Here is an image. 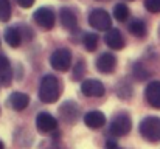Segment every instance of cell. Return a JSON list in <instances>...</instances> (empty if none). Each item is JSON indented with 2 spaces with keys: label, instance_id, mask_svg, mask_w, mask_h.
Instances as JSON below:
<instances>
[{
  "label": "cell",
  "instance_id": "cell-23",
  "mask_svg": "<svg viewBox=\"0 0 160 149\" xmlns=\"http://www.w3.org/2000/svg\"><path fill=\"white\" fill-rule=\"evenodd\" d=\"M117 93H118V97L120 98H129L131 95H132V87L126 82H123V84H120V89H117Z\"/></svg>",
  "mask_w": 160,
  "mask_h": 149
},
{
  "label": "cell",
  "instance_id": "cell-22",
  "mask_svg": "<svg viewBox=\"0 0 160 149\" xmlns=\"http://www.w3.org/2000/svg\"><path fill=\"white\" fill-rule=\"evenodd\" d=\"M11 17V5L9 0H0V20L8 22Z\"/></svg>",
  "mask_w": 160,
  "mask_h": 149
},
{
  "label": "cell",
  "instance_id": "cell-9",
  "mask_svg": "<svg viewBox=\"0 0 160 149\" xmlns=\"http://www.w3.org/2000/svg\"><path fill=\"white\" fill-rule=\"evenodd\" d=\"M145 97L151 107L160 109V81H152L148 84L145 90Z\"/></svg>",
  "mask_w": 160,
  "mask_h": 149
},
{
  "label": "cell",
  "instance_id": "cell-17",
  "mask_svg": "<svg viewBox=\"0 0 160 149\" xmlns=\"http://www.w3.org/2000/svg\"><path fill=\"white\" fill-rule=\"evenodd\" d=\"M61 117L67 121V123H73L76 118H78V107L73 104V102H65L61 109Z\"/></svg>",
  "mask_w": 160,
  "mask_h": 149
},
{
  "label": "cell",
  "instance_id": "cell-3",
  "mask_svg": "<svg viewBox=\"0 0 160 149\" xmlns=\"http://www.w3.org/2000/svg\"><path fill=\"white\" fill-rule=\"evenodd\" d=\"M50 64L54 70L58 72H65L70 68L72 64V53L68 48H58L53 51L52 57H50Z\"/></svg>",
  "mask_w": 160,
  "mask_h": 149
},
{
  "label": "cell",
  "instance_id": "cell-11",
  "mask_svg": "<svg viewBox=\"0 0 160 149\" xmlns=\"http://www.w3.org/2000/svg\"><path fill=\"white\" fill-rule=\"evenodd\" d=\"M84 123L90 129H100L106 123V115L100 110H90L84 115Z\"/></svg>",
  "mask_w": 160,
  "mask_h": 149
},
{
  "label": "cell",
  "instance_id": "cell-26",
  "mask_svg": "<svg viewBox=\"0 0 160 149\" xmlns=\"http://www.w3.org/2000/svg\"><path fill=\"white\" fill-rule=\"evenodd\" d=\"M36 0H17V3L22 6V8H31L34 5Z\"/></svg>",
  "mask_w": 160,
  "mask_h": 149
},
{
  "label": "cell",
  "instance_id": "cell-18",
  "mask_svg": "<svg viewBox=\"0 0 160 149\" xmlns=\"http://www.w3.org/2000/svg\"><path fill=\"white\" fill-rule=\"evenodd\" d=\"M129 31L135 36V37H145L146 36V23L140 19H135L129 23Z\"/></svg>",
  "mask_w": 160,
  "mask_h": 149
},
{
  "label": "cell",
  "instance_id": "cell-19",
  "mask_svg": "<svg viewBox=\"0 0 160 149\" xmlns=\"http://www.w3.org/2000/svg\"><path fill=\"white\" fill-rule=\"evenodd\" d=\"M129 14H131V11H129V8H128L124 3L115 5V8H113V17H115L118 22H126V20L129 19Z\"/></svg>",
  "mask_w": 160,
  "mask_h": 149
},
{
  "label": "cell",
  "instance_id": "cell-10",
  "mask_svg": "<svg viewBox=\"0 0 160 149\" xmlns=\"http://www.w3.org/2000/svg\"><path fill=\"white\" fill-rule=\"evenodd\" d=\"M117 67V57L112 53H103L97 59V70L101 73H112Z\"/></svg>",
  "mask_w": 160,
  "mask_h": 149
},
{
  "label": "cell",
  "instance_id": "cell-29",
  "mask_svg": "<svg viewBox=\"0 0 160 149\" xmlns=\"http://www.w3.org/2000/svg\"><path fill=\"white\" fill-rule=\"evenodd\" d=\"M159 36H160V28H159Z\"/></svg>",
  "mask_w": 160,
  "mask_h": 149
},
{
  "label": "cell",
  "instance_id": "cell-25",
  "mask_svg": "<svg viewBox=\"0 0 160 149\" xmlns=\"http://www.w3.org/2000/svg\"><path fill=\"white\" fill-rule=\"evenodd\" d=\"M82 76H84V62L81 61L79 64H76V68H75V72H73V79L78 81V79H81Z\"/></svg>",
  "mask_w": 160,
  "mask_h": 149
},
{
  "label": "cell",
  "instance_id": "cell-8",
  "mask_svg": "<svg viewBox=\"0 0 160 149\" xmlns=\"http://www.w3.org/2000/svg\"><path fill=\"white\" fill-rule=\"evenodd\" d=\"M36 127H38L39 132L48 134V132H53L54 129L58 127V121H56V118L52 117L48 112H41V113L36 117Z\"/></svg>",
  "mask_w": 160,
  "mask_h": 149
},
{
  "label": "cell",
  "instance_id": "cell-7",
  "mask_svg": "<svg viewBox=\"0 0 160 149\" xmlns=\"http://www.w3.org/2000/svg\"><path fill=\"white\" fill-rule=\"evenodd\" d=\"M81 92L84 97H92V98H100L104 95V86L98 79H86L81 84Z\"/></svg>",
  "mask_w": 160,
  "mask_h": 149
},
{
  "label": "cell",
  "instance_id": "cell-15",
  "mask_svg": "<svg viewBox=\"0 0 160 149\" xmlns=\"http://www.w3.org/2000/svg\"><path fill=\"white\" fill-rule=\"evenodd\" d=\"M5 41H6V44H8L9 47H12V48L19 47L20 42H22V33H20V30H19L17 27H9V28H6V31H5Z\"/></svg>",
  "mask_w": 160,
  "mask_h": 149
},
{
  "label": "cell",
  "instance_id": "cell-12",
  "mask_svg": "<svg viewBox=\"0 0 160 149\" xmlns=\"http://www.w3.org/2000/svg\"><path fill=\"white\" fill-rule=\"evenodd\" d=\"M104 41H106L107 47L112 50H121L124 48V39H123V34L117 30V28H110L104 36Z\"/></svg>",
  "mask_w": 160,
  "mask_h": 149
},
{
  "label": "cell",
  "instance_id": "cell-27",
  "mask_svg": "<svg viewBox=\"0 0 160 149\" xmlns=\"http://www.w3.org/2000/svg\"><path fill=\"white\" fill-rule=\"evenodd\" d=\"M106 149H121V148H120L113 140H109V142L106 143Z\"/></svg>",
  "mask_w": 160,
  "mask_h": 149
},
{
  "label": "cell",
  "instance_id": "cell-2",
  "mask_svg": "<svg viewBox=\"0 0 160 149\" xmlns=\"http://www.w3.org/2000/svg\"><path fill=\"white\" fill-rule=\"evenodd\" d=\"M140 134L145 140L151 143L160 142V118L159 117H146L140 123Z\"/></svg>",
  "mask_w": 160,
  "mask_h": 149
},
{
  "label": "cell",
  "instance_id": "cell-20",
  "mask_svg": "<svg viewBox=\"0 0 160 149\" xmlns=\"http://www.w3.org/2000/svg\"><path fill=\"white\" fill-rule=\"evenodd\" d=\"M132 75L135 76L137 81H145V79L149 78V70L145 68L143 64L137 62V64H134V67H132Z\"/></svg>",
  "mask_w": 160,
  "mask_h": 149
},
{
  "label": "cell",
  "instance_id": "cell-5",
  "mask_svg": "<svg viewBox=\"0 0 160 149\" xmlns=\"http://www.w3.org/2000/svg\"><path fill=\"white\" fill-rule=\"evenodd\" d=\"M89 23H90L93 28H97V30H101V31L107 30V31H109V30H110V25H112V19H110V16H109L107 11L98 8V9H93V11L90 12V16H89Z\"/></svg>",
  "mask_w": 160,
  "mask_h": 149
},
{
  "label": "cell",
  "instance_id": "cell-16",
  "mask_svg": "<svg viewBox=\"0 0 160 149\" xmlns=\"http://www.w3.org/2000/svg\"><path fill=\"white\" fill-rule=\"evenodd\" d=\"M9 104L14 110H23L30 104V98H28V95H25L22 92H14L9 97Z\"/></svg>",
  "mask_w": 160,
  "mask_h": 149
},
{
  "label": "cell",
  "instance_id": "cell-13",
  "mask_svg": "<svg viewBox=\"0 0 160 149\" xmlns=\"http://www.w3.org/2000/svg\"><path fill=\"white\" fill-rule=\"evenodd\" d=\"M61 23L65 30L68 31H75L78 30V19L75 16V12L70 8H62L61 9Z\"/></svg>",
  "mask_w": 160,
  "mask_h": 149
},
{
  "label": "cell",
  "instance_id": "cell-21",
  "mask_svg": "<svg viewBox=\"0 0 160 149\" xmlns=\"http://www.w3.org/2000/svg\"><path fill=\"white\" fill-rule=\"evenodd\" d=\"M98 41H100V37L95 33H89L84 36V47L89 51H95L98 47Z\"/></svg>",
  "mask_w": 160,
  "mask_h": 149
},
{
  "label": "cell",
  "instance_id": "cell-6",
  "mask_svg": "<svg viewBox=\"0 0 160 149\" xmlns=\"http://www.w3.org/2000/svg\"><path fill=\"white\" fill-rule=\"evenodd\" d=\"M33 19H34V22H36L39 27H42L44 30H52L54 27V12L52 8H47V6L39 8V9L34 12Z\"/></svg>",
  "mask_w": 160,
  "mask_h": 149
},
{
  "label": "cell",
  "instance_id": "cell-4",
  "mask_svg": "<svg viewBox=\"0 0 160 149\" xmlns=\"http://www.w3.org/2000/svg\"><path fill=\"white\" fill-rule=\"evenodd\" d=\"M131 127H132L131 117L128 113H120L110 123V134L115 137H123L131 132Z\"/></svg>",
  "mask_w": 160,
  "mask_h": 149
},
{
  "label": "cell",
  "instance_id": "cell-14",
  "mask_svg": "<svg viewBox=\"0 0 160 149\" xmlns=\"http://www.w3.org/2000/svg\"><path fill=\"white\" fill-rule=\"evenodd\" d=\"M12 81V68L6 56L0 54V84L9 86Z\"/></svg>",
  "mask_w": 160,
  "mask_h": 149
},
{
  "label": "cell",
  "instance_id": "cell-24",
  "mask_svg": "<svg viewBox=\"0 0 160 149\" xmlns=\"http://www.w3.org/2000/svg\"><path fill=\"white\" fill-rule=\"evenodd\" d=\"M145 8L149 12L157 14V12H160V0H146L145 2Z\"/></svg>",
  "mask_w": 160,
  "mask_h": 149
},
{
  "label": "cell",
  "instance_id": "cell-1",
  "mask_svg": "<svg viewBox=\"0 0 160 149\" xmlns=\"http://www.w3.org/2000/svg\"><path fill=\"white\" fill-rule=\"evenodd\" d=\"M61 95V84L58 81V78L53 75H47L44 76V79L41 81V87H39V98L45 104H53L59 99Z\"/></svg>",
  "mask_w": 160,
  "mask_h": 149
},
{
  "label": "cell",
  "instance_id": "cell-28",
  "mask_svg": "<svg viewBox=\"0 0 160 149\" xmlns=\"http://www.w3.org/2000/svg\"><path fill=\"white\" fill-rule=\"evenodd\" d=\"M0 149H5V145H3L2 142H0Z\"/></svg>",
  "mask_w": 160,
  "mask_h": 149
}]
</instances>
